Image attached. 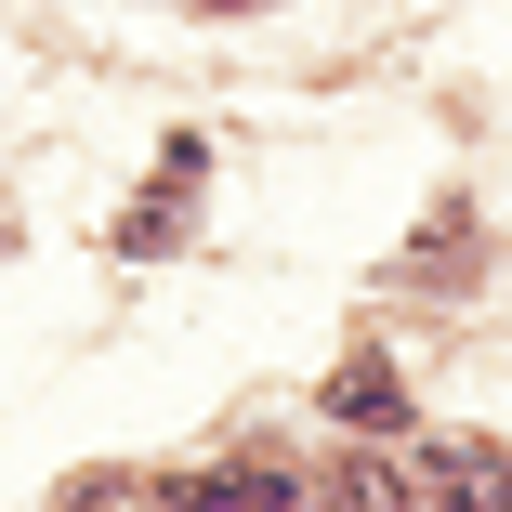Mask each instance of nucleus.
Wrapping results in <instances>:
<instances>
[{"instance_id": "2", "label": "nucleus", "mask_w": 512, "mask_h": 512, "mask_svg": "<svg viewBox=\"0 0 512 512\" xmlns=\"http://www.w3.org/2000/svg\"><path fill=\"white\" fill-rule=\"evenodd\" d=\"M342 421H368V434H394V421H407V394H394V368H368V355L342 368Z\"/></svg>"}, {"instance_id": "1", "label": "nucleus", "mask_w": 512, "mask_h": 512, "mask_svg": "<svg viewBox=\"0 0 512 512\" xmlns=\"http://www.w3.org/2000/svg\"><path fill=\"white\" fill-rule=\"evenodd\" d=\"M434 486H447V499H486V512H499V499H512V460H499V447H447V460H434Z\"/></svg>"}, {"instance_id": "3", "label": "nucleus", "mask_w": 512, "mask_h": 512, "mask_svg": "<svg viewBox=\"0 0 512 512\" xmlns=\"http://www.w3.org/2000/svg\"><path fill=\"white\" fill-rule=\"evenodd\" d=\"M342 499H368V512H394V499H421V473H407V460H355V473H342Z\"/></svg>"}]
</instances>
